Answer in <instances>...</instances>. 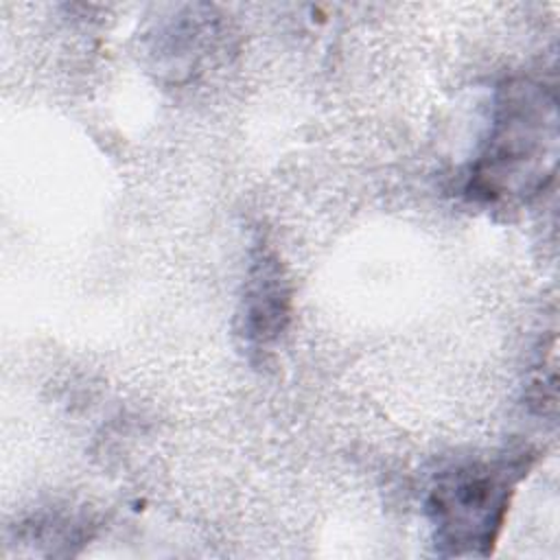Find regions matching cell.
<instances>
[{
	"label": "cell",
	"mask_w": 560,
	"mask_h": 560,
	"mask_svg": "<svg viewBox=\"0 0 560 560\" xmlns=\"http://www.w3.org/2000/svg\"><path fill=\"white\" fill-rule=\"evenodd\" d=\"M556 160L553 92L529 79L510 81L499 92L490 136L470 171L468 192L488 203L527 201L551 182Z\"/></svg>",
	"instance_id": "6da1fadb"
},
{
	"label": "cell",
	"mask_w": 560,
	"mask_h": 560,
	"mask_svg": "<svg viewBox=\"0 0 560 560\" xmlns=\"http://www.w3.org/2000/svg\"><path fill=\"white\" fill-rule=\"evenodd\" d=\"M527 455L464 459L442 468L427 494L433 540L444 556H486L505 523Z\"/></svg>",
	"instance_id": "7a4b0ae2"
},
{
	"label": "cell",
	"mask_w": 560,
	"mask_h": 560,
	"mask_svg": "<svg viewBox=\"0 0 560 560\" xmlns=\"http://www.w3.org/2000/svg\"><path fill=\"white\" fill-rule=\"evenodd\" d=\"M291 319V287L278 256L258 247L245 278L241 302V335L245 341L265 350L280 339Z\"/></svg>",
	"instance_id": "3957f363"
}]
</instances>
